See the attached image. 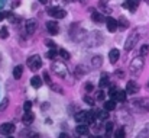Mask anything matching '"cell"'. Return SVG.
I'll return each instance as SVG.
<instances>
[{
  "label": "cell",
  "mask_w": 149,
  "mask_h": 138,
  "mask_svg": "<svg viewBox=\"0 0 149 138\" xmlns=\"http://www.w3.org/2000/svg\"><path fill=\"white\" fill-rule=\"evenodd\" d=\"M130 106L138 112H149V99H136L130 102Z\"/></svg>",
  "instance_id": "cell-1"
},
{
  "label": "cell",
  "mask_w": 149,
  "mask_h": 138,
  "mask_svg": "<svg viewBox=\"0 0 149 138\" xmlns=\"http://www.w3.org/2000/svg\"><path fill=\"white\" fill-rule=\"evenodd\" d=\"M52 71H54L56 76H59L61 79H65L67 74H68V68H67V65H65L62 61H54V64H52Z\"/></svg>",
  "instance_id": "cell-2"
},
{
  "label": "cell",
  "mask_w": 149,
  "mask_h": 138,
  "mask_svg": "<svg viewBox=\"0 0 149 138\" xmlns=\"http://www.w3.org/2000/svg\"><path fill=\"white\" fill-rule=\"evenodd\" d=\"M143 65H145V60H143V55H139V57H136V58H133L132 61H130V64H129V70L132 71V73H139L142 68H143Z\"/></svg>",
  "instance_id": "cell-3"
},
{
  "label": "cell",
  "mask_w": 149,
  "mask_h": 138,
  "mask_svg": "<svg viewBox=\"0 0 149 138\" xmlns=\"http://www.w3.org/2000/svg\"><path fill=\"white\" fill-rule=\"evenodd\" d=\"M138 39H139V29H135V31H132V34H130L129 38L126 39V42H125V49H126L127 52L132 51L133 46L136 45Z\"/></svg>",
  "instance_id": "cell-4"
},
{
  "label": "cell",
  "mask_w": 149,
  "mask_h": 138,
  "mask_svg": "<svg viewBox=\"0 0 149 138\" xmlns=\"http://www.w3.org/2000/svg\"><path fill=\"white\" fill-rule=\"evenodd\" d=\"M26 64H28V67H29L32 71H36V70H39V68L42 67V61H41V57H39V55H32V57H29Z\"/></svg>",
  "instance_id": "cell-5"
},
{
  "label": "cell",
  "mask_w": 149,
  "mask_h": 138,
  "mask_svg": "<svg viewBox=\"0 0 149 138\" xmlns=\"http://www.w3.org/2000/svg\"><path fill=\"white\" fill-rule=\"evenodd\" d=\"M36 28H38V22L35 19H28L25 22V34L26 35H33Z\"/></svg>",
  "instance_id": "cell-6"
},
{
  "label": "cell",
  "mask_w": 149,
  "mask_h": 138,
  "mask_svg": "<svg viewBox=\"0 0 149 138\" xmlns=\"http://www.w3.org/2000/svg\"><path fill=\"white\" fill-rule=\"evenodd\" d=\"M48 13L56 19H64L67 15V12L64 9H59V7H48Z\"/></svg>",
  "instance_id": "cell-7"
},
{
  "label": "cell",
  "mask_w": 149,
  "mask_h": 138,
  "mask_svg": "<svg viewBox=\"0 0 149 138\" xmlns=\"http://www.w3.org/2000/svg\"><path fill=\"white\" fill-rule=\"evenodd\" d=\"M15 132V125L13 124H3L0 125V134L1 135H12Z\"/></svg>",
  "instance_id": "cell-8"
},
{
  "label": "cell",
  "mask_w": 149,
  "mask_h": 138,
  "mask_svg": "<svg viewBox=\"0 0 149 138\" xmlns=\"http://www.w3.org/2000/svg\"><path fill=\"white\" fill-rule=\"evenodd\" d=\"M138 6H139V0H126L123 3V7L130 10V12H135L138 9Z\"/></svg>",
  "instance_id": "cell-9"
},
{
  "label": "cell",
  "mask_w": 149,
  "mask_h": 138,
  "mask_svg": "<svg viewBox=\"0 0 149 138\" xmlns=\"http://www.w3.org/2000/svg\"><path fill=\"white\" fill-rule=\"evenodd\" d=\"M47 29H48V32L51 35H56L59 32V26H58V23L55 20H51V22L47 23Z\"/></svg>",
  "instance_id": "cell-10"
},
{
  "label": "cell",
  "mask_w": 149,
  "mask_h": 138,
  "mask_svg": "<svg viewBox=\"0 0 149 138\" xmlns=\"http://www.w3.org/2000/svg\"><path fill=\"white\" fill-rule=\"evenodd\" d=\"M139 92V84L136 82H129L127 86H126V93L129 94H135V93Z\"/></svg>",
  "instance_id": "cell-11"
},
{
  "label": "cell",
  "mask_w": 149,
  "mask_h": 138,
  "mask_svg": "<svg viewBox=\"0 0 149 138\" xmlns=\"http://www.w3.org/2000/svg\"><path fill=\"white\" fill-rule=\"evenodd\" d=\"M106 22H107V29H109L110 32H114V31H117L119 22H117L116 19H113V18H107V19H106Z\"/></svg>",
  "instance_id": "cell-12"
},
{
  "label": "cell",
  "mask_w": 149,
  "mask_h": 138,
  "mask_svg": "<svg viewBox=\"0 0 149 138\" xmlns=\"http://www.w3.org/2000/svg\"><path fill=\"white\" fill-rule=\"evenodd\" d=\"M119 58H120L119 49H116V48L110 49V52H109V60H110V63H111V64H116V61H117Z\"/></svg>",
  "instance_id": "cell-13"
},
{
  "label": "cell",
  "mask_w": 149,
  "mask_h": 138,
  "mask_svg": "<svg viewBox=\"0 0 149 138\" xmlns=\"http://www.w3.org/2000/svg\"><path fill=\"white\" fill-rule=\"evenodd\" d=\"M75 132L78 134V135H88V132H90V130H88V127H87V124H83V125H78L77 128H75Z\"/></svg>",
  "instance_id": "cell-14"
},
{
  "label": "cell",
  "mask_w": 149,
  "mask_h": 138,
  "mask_svg": "<svg viewBox=\"0 0 149 138\" xmlns=\"http://www.w3.org/2000/svg\"><path fill=\"white\" fill-rule=\"evenodd\" d=\"M91 19L94 20V22H97V23H101V22H104L106 20V16L103 15V13H100V12H91Z\"/></svg>",
  "instance_id": "cell-15"
},
{
  "label": "cell",
  "mask_w": 149,
  "mask_h": 138,
  "mask_svg": "<svg viewBox=\"0 0 149 138\" xmlns=\"http://www.w3.org/2000/svg\"><path fill=\"white\" fill-rule=\"evenodd\" d=\"M101 64H103V57H101V55H94V57L91 58V65H93V68H100Z\"/></svg>",
  "instance_id": "cell-16"
},
{
  "label": "cell",
  "mask_w": 149,
  "mask_h": 138,
  "mask_svg": "<svg viewBox=\"0 0 149 138\" xmlns=\"http://www.w3.org/2000/svg\"><path fill=\"white\" fill-rule=\"evenodd\" d=\"M33 113L29 111V112H25V115H23V118H22V122L23 124H26V125H31L32 122H33Z\"/></svg>",
  "instance_id": "cell-17"
},
{
  "label": "cell",
  "mask_w": 149,
  "mask_h": 138,
  "mask_svg": "<svg viewBox=\"0 0 149 138\" xmlns=\"http://www.w3.org/2000/svg\"><path fill=\"white\" fill-rule=\"evenodd\" d=\"M126 94H127V93L125 92V90H117L111 99H114V100H117V102H125V100H126Z\"/></svg>",
  "instance_id": "cell-18"
},
{
  "label": "cell",
  "mask_w": 149,
  "mask_h": 138,
  "mask_svg": "<svg viewBox=\"0 0 149 138\" xmlns=\"http://www.w3.org/2000/svg\"><path fill=\"white\" fill-rule=\"evenodd\" d=\"M75 121L78 122V124H87V112H78L77 115H75Z\"/></svg>",
  "instance_id": "cell-19"
},
{
  "label": "cell",
  "mask_w": 149,
  "mask_h": 138,
  "mask_svg": "<svg viewBox=\"0 0 149 138\" xmlns=\"http://www.w3.org/2000/svg\"><path fill=\"white\" fill-rule=\"evenodd\" d=\"M87 74V68L84 67V65H78L77 68H75V77L77 79H80V77H83V76H86Z\"/></svg>",
  "instance_id": "cell-20"
},
{
  "label": "cell",
  "mask_w": 149,
  "mask_h": 138,
  "mask_svg": "<svg viewBox=\"0 0 149 138\" xmlns=\"http://www.w3.org/2000/svg\"><path fill=\"white\" fill-rule=\"evenodd\" d=\"M22 73H23V67H22V65H16V67L13 68V77H15L16 80H19V79L22 77Z\"/></svg>",
  "instance_id": "cell-21"
},
{
  "label": "cell",
  "mask_w": 149,
  "mask_h": 138,
  "mask_svg": "<svg viewBox=\"0 0 149 138\" xmlns=\"http://www.w3.org/2000/svg\"><path fill=\"white\" fill-rule=\"evenodd\" d=\"M31 84H32L33 87L39 89V87L42 86V79H41V77H38V76H33V77L31 79Z\"/></svg>",
  "instance_id": "cell-22"
},
{
  "label": "cell",
  "mask_w": 149,
  "mask_h": 138,
  "mask_svg": "<svg viewBox=\"0 0 149 138\" xmlns=\"http://www.w3.org/2000/svg\"><path fill=\"white\" fill-rule=\"evenodd\" d=\"M104 109H107L109 112L110 111H114L116 109V100L114 99H111V100H107V102H104V106H103Z\"/></svg>",
  "instance_id": "cell-23"
},
{
  "label": "cell",
  "mask_w": 149,
  "mask_h": 138,
  "mask_svg": "<svg viewBox=\"0 0 149 138\" xmlns=\"http://www.w3.org/2000/svg\"><path fill=\"white\" fill-rule=\"evenodd\" d=\"M97 119H99V121H106V119H109V111H107V109L100 111L99 113H97Z\"/></svg>",
  "instance_id": "cell-24"
},
{
  "label": "cell",
  "mask_w": 149,
  "mask_h": 138,
  "mask_svg": "<svg viewBox=\"0 0 149 138\" xmlns=\"http://www.w3.org/2000/svg\"><path fill=\"white\" fill-rule=\"evenodd\" d=\"M101 89H104V87H109V77L107 76H103L101 79H100V84H99Z\"/></svg>",
  "instance_id": "cell-25"
},
{
  "label": "cell",
  "mask_w": 149,
  "mask_h": 138,
  "mask_svg": "<svg viewBox=\"0 0 149 138\" xmlns=\"http://www.w3.org/2000/svg\"><path fill=\"white\" fill-rule=\"evenodd\" d=\"M94 121H96L94 112H93V111H88V112H87V124H94Z\"/></svg>",
  "instance_id": "cell-26"
},
{
  "label": "cell",
  "mask_w": 149,
  "mask_h": 138,
  "mask_svg": "<svg viewBox=\"0 0 149 138\" xmlns=\"http://www.w3.org/2000/svg\"><path fill=\"white\" fill-rule=\"evenodd\" d=\"M96 100H97V99H94V97H91V96H84V102H86L87 105H90V106H94V105H96Z\"/></svg>",
  "instance_id": "cell-27"
},
{
  "label": "cell",
  "mask_w": 149,
  "mask_h": 138,
  "mask_svg": "<svg viewBox=\"0 0 149 138\" xmlns=\"http://www.w3.org/2000/svg\"><path fill=\"white\" fill-rule=\"evenodd\" d=\"M117 22H119V28H120V29H126V28L129 26V22H127L125 18H122V19L117 20Z\"/></svg>",
  "instance_id": "cell-28"
},
{
  "label": "cell",
  "mask_w": 149,
  "mask_h": 138,
  "mask_svg": "<svg viewBox=\"0 0 149 138\" xmlns=\"http://www.w3.org/2000/svg\"><path fill=\"white\" fill-rule=\"evenodd\" d=\"M7 37H9L7 28H6V26H1V29H0V38H1V39H6Z\"/></svg>",
  "instance_id": "cell-29"
},
{
  "label": "cell",
  "mask_w": 149,
  "mask_h": 138,
  "mask_svg": "<svg viewBox=\"0 0 149 138\" xmlns=\"http://www.w3.org/2000/svg\"><path fill=\"white\" fill-rule=\"evenodd\" d=\"M9 106V99L7 97H4L1 102H0V112H3V111H6V108Z\"/></svg>",
  "instance_id": "cell-30"
},
{
  "label": "cell",
  "mask_w": 149,
  "mask_h": 138,
  "mask_svg": "<svg viewBox=\"0 0 149 138\" xmlns=\"http://www.w3.org/2000/svg\"><path fill=\"white\" fill-rule=\"evenodd\" d=\"M58 54H59V52H58L56 49H51V51H48V52H47V57H48V58H51V60H55V57H56Z\"/></svg>",
  "instance_id": "cell-31"
},
{
  "label": "cell",
  "mask_w": 149,
  "mask_h": 138,
  "mask_svg": "<svg viewBox=\"0 0 149 138\" xmlns=\"http://www.w3.org/2000/svg\"><path fill=\"white\" fill-rule=\"evenodd\" d=\"M104 131H106V134L109 135V134L113 131V124H111V122H106V125H104Z\"/></svg>",
  "instance_id": "cell-32"
},
{
  "label": "cell",
  "mask_w": 149,
  "mask_h": 138,
  "mask_svg": "<svg viewBox=\"0 0 149 138\" xmlns=\"http://www.w3.org/2000/svg\"><path fill=\"white\" fill-rule=\"evenodd\" d=\"M58 52H59V55H61L64 60H70V57H71V55H70V54H68L65 49H58Z\"/></svg>",
  "instance_id": "cell-33"
},
{
  "label": "cell",
  "mask_w": 149,
  "mask_h": 138,
  "mask_svg": "<svg viewBox=\"0 0 149 138\" xmlns=\"http://www.w3.org/2000/svg\"><path fill=\"white\" fill-rule=\"evenodd\" d=\"M44 80H45V83H47V84H52V82H51V77H49V74H48V71H47V73H44Z\"/></svg>",
  "instance_id": "cell-34"
},
{
  "label": "cell",
  "mask_w": 149,
  "mask_h": 138,
  "mask_svg": "<svg viewBox=\"0 0 149 138\" xmlns=\"http://www.w3.org/2000/svg\"><path fill=\"white\" fill-rule=\"evenodd\" d=\"M96 99H97V100H104V92H103V90H99V92L96 93Z\"/></svg>",
  "instance_id": "cell-35"
},
{
  "label": "cell",
  "mask_w": 149,
  "mask_h": 138,
  "mask_svg": "<svg viewBox=\"0 0 149 138\" xmlns=\"http://www.w3.org/2000/svg\"><path fill=\"white\" fill-rule=\"evenodd\" d=\"M84 87H86V92L87 93H90V92H93V90H94V86H93L91 83H86V86H84Z\"/></svg>",
  "instance_id": "cell-36"
},
{
  "label": "cell",
  "mask_w": 149,
  "mask_h": 138,
  "mask_svg": "<svg viewBox=\"0 0 149 138\" xmlns=\"http://www.w3.org/2000/svg\"><path fill=\"white\" fill-rule=\"evenodd\" d=\"M148 52H149V46L148 45H143L142 48H141V55H143V57H145Z\"/></svg>",
  "instance_id": "cell-37"
},
{
  "label": "cell",
  "mask_w": 149,
  "mask_h": 138,
  "mask_svg": "<svg viewBox=\"0 0 149 138\" xmlns=\"http://www.w3.org/2000/svg\"><path fill=\"white\" fill-rule=\"evenodd\" d=\"M31 106H32V103H31L29 100H26V102H25V105H23V109H25V112H29V111H31Z\"/></svg>",
  "instance_id": "cell-38"
},
{
  "label": "cell",
  "mask_w": 149,
  "mask_h": 138,
  "mask_svg": "<svg viewBox=\"0 0 149 138\" xmlns=\"http://www.w3.org/2000/svg\"><path fill=\"white\" fill-rule=\"evenodd\" d=\"M143 131H145V132H141V134H139V137H146V135L149 137V127H146Z\"/></svg>",
  "instance_id": "cell-39"
},
{
  "label": "cell",
  "mask_w": 149,
  "mask_h": 138,
  "mask_svg": "<svg viewBox=\"0 0 149 138\" xmlns=\"http://www.w3.org/2000/svg\"><path fill=\"white\" fill-rule=\"evenodd\" d=\"M116 137L117 138H123L125 137V131H123V130H119V131L116 132Z\"/></svg>",
  "instance_id": "cell-40"
},
{
  "label": "cell",
  "mask_w": 149,
  "mask_h": 138,
  "mask_svg": "<svg viewBox=\"0 0 149 138\" xmlns=\"http://www.w3.org/2000/svg\"><path fill=\"white\" fill-rule=\"evenodd\" d=\"M100 7H101V9H103V10H104V12H107V13H110V9H109V7H107V6H104V3H103V1H101V3H100Z\"/></svg>",
  "instance_id": "cell-41"
},
{
  "label": "cell",
  "mask_w": 149,
  "mask_h": 138,
  "mask_svg": "<svg viewBox=\"0 0 149 138\" xmlns=\"http://www.w3.org/2000/svg\"><path fill=\"white\" fill-rule=\"evenodd\" d=\"M51 87H52V89H54V90H55V92H59V93H62V89H61V87H58V86H55V84H54V83H52V84H51Z\"/></svg>",
  "instance_id": "cell-42"
},
{
  "label": "cell",
  "mask_w": 149,
  "mask_h": 138,
  "mask_svg": "<svg viewBox=\"0 0 149 138\" xmlns=\"http://www.w3.org/2000/svg\"><path fill=\"white\" fill-rule=\"evenodd\" d=\"M45 44L48 46H51V48H55V44H54V41H51V39H47L45 41Z\"/></svg>",
  "instance_id": "cell-43"
},
{
  "label": "cell",
  "mask_w": 149,
  "mask_h": 138,
  "mask_svg": "<svg viewBox=\"0 0 149 138\" xmlns=\"http://www.w3.org/2000/svg\"><path fill=\"white\" fill-rule=\"evenodd\" d=\"M116 76H119L120 79H123V77H125V74H123V71H122V70H117V71H116Z\"/></svg>",
  "instance_id": "cell-44"
},
{
  "label": "cell",
  "mask_w": 149,
  "mask_h": 138,
  "mask_svg": "<svg viewBox=\"0 0 149 138\" xmlns=\"http://www.w3.org/2000/svg\"><path fill=\"white\" fill-rule=\"evenodd\" d=\"M7 18V13H4V12H0V22L3 20V19H6Z\"/></svg>",
  "instance_id": "cell-45"
},
{
  "label": "cell",
  "mask_w": 149,
  "mask_h": 138,
  "mask_svg": "<svg viewBox=\"0 0 149 138\" xmlns=\"http://www.w3.org/2000/svg\"><path fill=\"white\" fill-rule=\"evenodd\" d=\"M47 108H49V103H44L42 105V111H47Z\"/></svg>",
  "instance_id": "cell-46"
},
{
  "label": "cell",
  "mask_w": 149,
  "mask_h": 138,
  "mask_svg": "<svg viewBox=\"0 0 149 138\" xmlns=\"http://www.w3.org/2000/svg\"><path fill=\"white\" fill-rule=\"evenodd\" d=\"M39 3H44V4H47V3H48V0H39Z\"/></svg>",
  "instance_id": "cell-47"
},
{
  "label": "cell",
  "mask_w": 149,
  "mask_h": 138,
  "mask_svg": "<svg viewBox=\"0 0 149 138\" xmlns=\"http://www.w3.org/2000/svg\"><path fill=\"white\" fill-rule=\"evenodd\" d=\"M3 1H4V0H0V7L3 6Z\"/></svg>",
  "instance_id": "cell-48"
},
{
  "label": "cell",
  "mask_w": 149,
  "mask_h": 138,
  "mask_svg": "<svg viewBox=\"0 0 149 138\" xmlns=\"http://www.w3.org/2000/svg\"><path fill=\"white\" fill-rule=\"evenodd\" d=\"M101 1H109V0H101Z\"/></svg>",
  "instance_id": "cell-49"
},
{
  "label": "cell",
  "mask_w": 149,
  "mask_h": 138,
  "mask_svg": "<svg viewBox=\"0 0 149 138\" xmlns=\"http://www.w3.org/2000/svg\"><path fill=\"white\" fill-rule=\"evenodd\" d=\"M0 63H1V55H0Z\"/></svg>",
  "instance_id": "cell-50"
},
{
  "label": "cell",
  "mask_w": 149,
  "mask_h": 138,
  "mask_svg": "<svg viewBox=\"0 0 149 138\" xmlns=\"http://www.w3.org/2000/svg\"><path fill=\"white\" fill-rule=\"evenodd\" d=\"M148 87H149V83H148Z\"/></svg>",
  "instance_id": "cell-51"
}]
</instances>
